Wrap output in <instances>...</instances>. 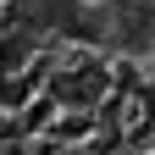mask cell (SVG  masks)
<instances>
[{
  "label": "cell",
  "mask_w": 155,
  "mask_h": 155,
  "mask_svg": "<svg viewBox=\"0 0 155 155\" xmlns=\"http://www.w3.org/2000/svg\"><path fill=\"white\" fill-rule=\"evenodd\" d=\"M0 6H6V0H0Z\"/></svg>",
  "instance_id": "8"
},
{
  "label": "cell",
  "mask_w": 155,
  "mask_h": 155,
  "mask_svg": "<svg viewBox=\"0 0 155 155\" xmlns=\"http://www.w3.org/2000/svg\"><path fill=\"white\" fill-rule=\"evenodd\" d=\"M28 61H33V39L22 28H6V33H0V72H6V78H22Z\"/></svg>",
  "instance_id": "4"
},
{
  "label": "cell",
  "mask_w": 155,
  "mask_h": 155,
  "mask_svg": "<svg viewBox=\"0 0 155 155\" xmlns=\"http://www.w3.org/2000/svg\"><path fill=\"white\" fill-rule=\"evenodd\" d=\"M116 33H122V45L155 39V0H116Z\"/></svg>",
  "instance_id": "3"
},
{
  "label": "cell",
  "mask_w": 155,
  "mask_h": 155,
  "mask_svg": "<svg viewBox=\"0 0 155 155\" xmlns=\"http://www.w3.org/2000/svg\"><path fill=\"white\" fill-rule=\"evenodd\" d=\"M6 17H11V28H22L28 39H39V33L94 39V28H89V17H83L78 0H6Z\"/></svg>",
  "instance_id": "1"
},
{
  "label": "cell",
  "mask_w": 155,
  "mask_h": 155,
  "mask_svg": "<svg viewBox=\"0 0 155 155\" xmlns=\"http://www.w3.org/2000/svg\"><path fill=\"white\" fill-rule=\"evenodd\" d=\"M78 6H94V0H78Z\"/></svg>",
  "instance_id": "7"
},
{
  "label": "cell",
  "mask_w": 155,
  "mask_h": 155,
  "mask_svg": "<svg viewBox=\"0 0 155 155\" xmlns=\"http://www.w3.org/2000/svg\"><path fill=\"white\" fill-rule=\"evenodd\" d=\"M105 94V72L100 67H72L50 78V105H94Z\"/></svg>",
  "instance_id": "2"
},
{
  "label": "cell",
  "mask_w": 155,
  "mask_h": 155,
  "mask_svg": "<svg viewBox=\"0 0 155 155\" xmlns=\"http://www.w3.org/2000/svg\"><path fill=\"white\" fill-rule=\"evenodd\" d=\"M22 105H28V83L0 72V111H22Z\"/></svg>",
  "instance_id": "5"
},
{
  "label": "cell",
  "mask_w": 155,
  "mask_h": 155,
  "mask_svg": "<svg viewBox=\"0 0 155 155\" xmlns=\"http://www.w3.org/2000/svg\"><path fill=\"white\" fill-rule=\"evenodd\" d=\"M139 116H144V122H155V83L139 89Z\"/></svg>",
  "instance_id": "6"
}]
</instances>
